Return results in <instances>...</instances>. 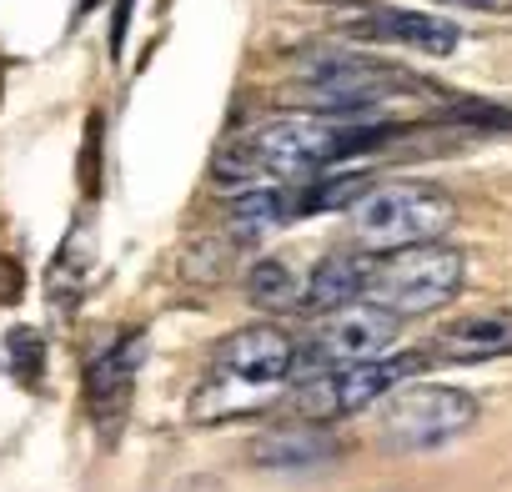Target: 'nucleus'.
I'll list each match as a JSON object with an SVG mask.
<instances>
[{
  "label": "nucleus",
  "mask_w": 512,
  "mask_h": 492,
  "mask_svg": "<svg viewBox=\"0 0 512 492\" xmlns=\"http://www.w3.org/2000/svg\"><path fill=\"white\" fill-rule=\"evenodd\" d=\"M21 297V267L11 257H0V307Z\"/></svg>",
  "instance_id": "f3484780"
},
{
  "label": "nucleus",
  "mask_w": 512,
  "mask_h": 492,
  "mask_svg": "<svg viewBox=\"0 0 512 492\" xmlns=\"http://www.w3.org/2000/svg\"><path fill=\"white\" fill-rule=\"evenodd\" d=\"M477 422V402L457 387H397L382 402L377 437L392 452H432Z\"/></svg>",
  "instance_id": "423d86ee"
},
{
  "label": "nucleus",
  "mask_w": 512,
  "mask_h": 492,
  "mask_svg": "<svg viewBox=\"0 0 512 492\" xmlns=\"http://www.w3.org/2000/svg\"><path fill=\"white\" fill-rule=\"evenodd\" d=\"M91 6H96V0H81V6H76V11H81V16H86V11H91Z\"/></svg>",
  "instance_id": "aec40b11"
},
{
  "label": "nucleus",
  "mask_w": 512,
  "mask_h": 492,
  "mask_svg": "<svg viewBox=\"0 0 512 492\" xmlns=\"http://www.w3.org/2000/svg\"><path fill=\"white\" fill-rule=\"evenodd\" d=\"M457 226V206L447 191L427 181H392L372 186L352 206V236L367 252H407V246H432Z\"/></svg>",
  "instance_id": "20e7f679"
},
{
  "label": "nucleus",
  "mask_w": 512,
  "mask_h": 492,
  "mask_svg": "<svg viewBox=\"0 0 512 492\" xmlns=\"http://www.w3.org/2000/svg\"><path fill=\"white\" fill-rule=\"evenodd\" d=\"M126 21H131V0H121L116 26H111V51H116V56H121V46H126Z\"/></svg>",
  "instance_id": "a211bd4d"
},
{
  "label": "nucleus",
  "mask_w": 512,
  "mask_h": 492,
  "mask_svg": "<svg viewBox=\"0 0 512 492\" xmlns=\"http://www.w3.org/2000/svg\"><path fill=\"white\" fill-rule=\"evenodd\" d=\"M347 36L377 41V46H407L422 56H447L457 46V26L427 11H397V6H367L347 21Z\"/></svg>",
  "instance_id": "1a4fd4ad"
},
{
  "label": "nucleus",
  "mask_w": 512,
  "mask_h": 492,
  "mask_svg": "<svg viewBox=\"0 0 512 492\" xmlns=\"http://www.w3.org/2000/svg\"><path fill=\"white\" fill-rule=\"evenodd\" d=\"M246 457L267 472H312L342 457V437L322 422H287V427H267L262 437H251Z\"/></svg>",
  "instance_id": "9d476101"
},
{
  "label": "nucleus",
  "mask_w": 512,
  "mask_h": 492,
  "mask_svg": "<svg viewBox=\"0 0 512 492\" xmlns=\"http://www.w3.org/2000/svg\"><path fill=\"white\" fill-rule=\"evenodd\" d=\"M422 367V357H387V362H367V367H342V372H322V377H307L297 387V412L302 422H337V417H352L372 402H387L412 372Z\"/></svg>",
  "instance_id": "0eeeda50"
},
{
  "label": "nucleus",
  "mask_w": 512,
  "mask_h": 492,
  "mask_svg": "<svg viewBox=\"0 0 512 492\" xmlns=\"http://www.w3.org/2000/svg\"><path fill=\"white\" fill-rule=\"evenodd\" d=\"M392 347H397V317L377 312L372 302H357V307H347V312H337L317 327V337L297 357V377L307 367H317L312 377H322V372H342V367L387 362Z\"/></svg>",
  "instance_id": "6e6552de"
},
{
  "label": "nucleus",
  "mask_w": 512,
  "mask_h": 492,
  "mask_svg": "<svg viewBox=\"0 0 512 492\" xmlns=\"http://www.w3.org/2000/svg\"><path fill=\"white\" fill-rule=\"evenodd\" d=\"M387 136L377 121H332V116H277L256 131L226 141L211 161V181L246 196L267 186H292L312 171H327L347 161L352 151H367Z\"/></svg>",
  "instance_id": "f257e3e1"
},
{
  "label": "nucleus",
  "mask_w": 512,
  "mask_h": 492,
  "mask_svg": "<svg viewBox=\"0 0 512 492\" xmlns=\"http://www.w3.org/2000/svg\"><path fill=\"white\" fill-rule=\"evenodd\" d=\"M297 357H302V347L272 322L231 332L211 352L206 377L196 382L191 417L221 422V417H246L256 407H267L272 397H282L297 382Z\"/></svg>",
  "instance_id": "f03ea898"
},
{
  "label": "nucleus",
  "mask_w": 512,
  "mask_h": 492,
  "mask_svg": "<svg viewBox=\"0 0 512 492\" xmlns=\"http://www.w3.org/2000/svg\"><path fill=\"white\" fill-rule=\"evenodd\" d=\"M432 357L437 362H497L512 357V307H492V312H472L447 322L432 337Z\"/></svg>",
  "instance_id": "f8f14e48"
},
{
  "label": "nucleus",
  "mask_w": 512,
  "mask_h": 492,
  "mask_svg": "<svg viewBox=\"0 0 512 492\" xmlns=\"http://www.w3.org/2000/svg\"><path fill=\"white\" fill-rule=\"evenodd\" d=\"M367 257H327L312 277H307V292H302V307L317 312V317H337L347 307L362 302L367 292Z\"/></svg>",
  "instance_id": "ddd939ff"
},
{
  "label": "nucleus",
  "mask_w": 512,
  "mask_h": 492,
  "mask_svg": "<svg viewBox=\"0 0 512 492\" xmlns=\"http://www.w3.org/2000/svg\"><path fill=\"white\" fill-rule=\"evenodd\" d=\"M302 96L317 106L312 116H332V121H372L392 106L422 101L427 86L387 61L372 56H347V51H317L302 66Z\"/></svg>",
  "instance_id": "7ed1b4c3"
},
{
  "label": "nucleus",
  "mask_w": 512,
  "mask_h": 492,
  "mask_svg": "<svg viewBox=\"0 0 512 492\" xmlns=\"http://www.w3.org/2000/svg\"><path fill=\"white\" fill-rule=\"evenodd\" d=\"M467 277V257L452 246L432 241V246H407V252H387L367 267V292L362 302H372L387 317H427L437 307H447L462 292Z\"/></svg>",
  "instance_id": "39448f33"
},
{
  "label": "nucleus",
  "mask_w": 512,
  "mask_h": 492,
  "mask_svg": "<svg viewBox=\"0 0 512 492\" xmlns=\"http://www.w3.org/2000/svg\"><path fill=\"white\" fill-rule=\"evenodd\" d=\"M251 302L256 307H272V312H287V307H302V282L292 277L287 262H262V267H251V282H246Z\"/></svg>",
  "instance_id": "dca6fc26"
},
{
  "label": "nucleus",
  "mask_w": 512,
  "mask_h": 492,
  "mask_svg": "<svg viewBox=\"0 0 512 492\" xmlns=\"http://www.w3.org/2000/svg\"><path fill=\"white\" fill-rule=\"evenodd\" d=\"M332 6H352V0H332Z\"/></svg>",
  "instance_id": "412c9836"
},
{
  "label": "nucleus",
  "mask_w": 512,
  "mask_h": 492,
  "mask_svg": "<svg viewBox=\"0 0 512 492\" xmlns=\"http://www.w3.org/2000/svg\"><path fill=\"white\" fill-rule=\"evenodd\" d=\"M91 262H96L91 231L76 226V231L66 236V246L56 252V262H51V297H56L61 307H76V302H81V292H86V282H91Z\"/></svg>",
  "instance_id": "2eb2a0df"
},
{
  "label": "nucleus",
  "mask_w": 512,
  "mask_h": 492,
  "mask_svg": "<svg viewBox=\"0 0 512 492\" xmlns=\"http://www.w3.org/2000/svg\"><path fill=\"white\" fill-rule=\"evenodd\" d=\"M141 332L111 342L91 367H86V407L91 417L111 432L121 417H126V402H131V387H136V367H141Z\"/></svg>",
  "instance_id": "9b49d317"
},
{
  "label": "nucleus",
  "mask_w": 512,
  "mask_h": 492,
  "mask_svg": "<svg viewBox=\"0 0 512 492\" xmlns=\"http://www.w3.org/2000/svg\"><path fill=\"white\" fill-rule=\"evenodd\" d=\"M297 211H302V186H267V191H246V196H236L231 226H241L246 236H256V231L282 226V221L297 216Z\"/></svg>",
  "instance_id": "4468645a"
},
{
  "label": "nucleus",
  "mask_w": 512,
  "mask_h": 492,
  "mask_svg": "<svg viewBox=\"0 0 512 492\" xmlns=\"http://www.w3.org/2000/svg\"><path fill=\"white\" fill-rule=\"evenodd\" d=\"M447 6H467V11H502L512 0H447Z\"/></svg>",
  "instance_id": "6ab92c4d"
}]
</instances>
